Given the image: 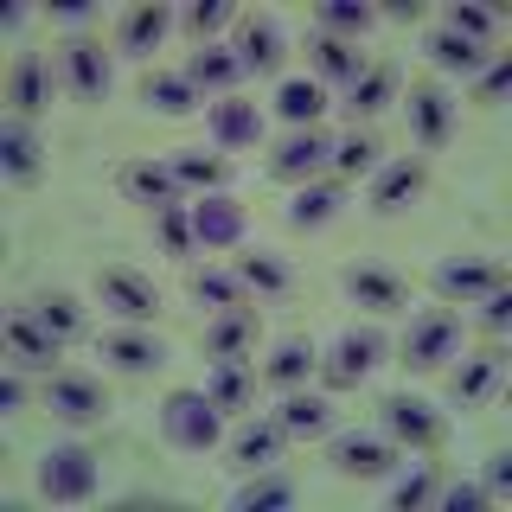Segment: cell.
Masks as SVG:
<instances>
[{
    "label": "cell",
    "instance_id": "16",
    "mask_svg": "<svg viewBox=\"0 0 512 512\" xmlns=\"http://www.w3.org/2000/svg\"><path fill=\"white\" fill-rule=\"evenodd\" d=\"M231 276L244 282V295H256V301H288V295H295V263H288L282 250H263V244L237 250Z\"/></svg>",
    "mask_w": 512,
    "mask_h": 512
},
{
    "label": "cell",
    "instance_id": "36",
    "mask_svg": "<svg viewBox=\"0 0 512 512\" xmlns=\"http://www.w3.org/2000/svg\"><path fill=\"white\" fill-rule=\"evenodd\" d=\"M295 474H282V468H256L244 487L231 493V512H269V506H295Z\"/></svg>",
    "mask_w": 512,
    "mask_h": 512
},
{
    "label": "cell",
    "instance_id": "6",
    "mask_svg": "<svg viewBox=\"0 0 512 512\" xmlns=\"http://www.w3.org/2000/svg\"><path fill=\"white\" fill-rule=\"evenodd\" d=\"M327 461L340 480H391L397 474V442L384 429H340L327 442Z\"/></svg>",
    "mask_w": 512,
    "mask_h": 512
},
{
    "label": "cell",
    "instance_id": "35",
    "mask_svg": "<svg viewBox=\"0 0 512 512\" xmlns=\"http://www.w3.org/2000/svg\"><path fill=\"white\" fill-rule=\"evenodd\" d=\"M282 448H288V436H282L276 423H244V429L231 436V468H237V474L276 468V455H282Z\"/></svg>",
    "mask_w": 512,
    "mask_h": 512
},
{
    "label": "cell",
    "instance_id": "14",
    "mask_svg": "<svg viewBox=\"0 0 512 512\" xmlns=\"http://www.w3.org/2000/svg\"><path fill=\"white\" fill-rule=\"evenodd\" d=\"M52 84H58V71H52L45 52H20V58H13V71H7L13 122H39L45 109H52Z\"/></svg>",
    "mask_w": 512,
    "mask_h": 512
},
{
    "label": "cell",
    "instance_id": "40",
    "mask_svg": "<svg viewBox=\"0 0 512 512\" xmlns=\"http://www.w3.org/2000/svg\"><path fill=\"white\" fill-rule=\"evenodd\" d=\"M186 295L205 301V308H218V314H224V308H244V301H250L244 282H237L231 269H192V276H186Z\"/></svg>",
    "mask_w": 512,
    "mask_h": 512
},
{
    "label": "cell",
    "instance_id": "33",
    "mask_svg": "<svg viewBox=\"0 0 512 512\" xmlns=\"http://www.w3.org/2000/svg\"><path fill=\"white\" fill-rule=\"evenodd\" d=\"M212 141L224 154H231V148H256V141H263V116H256V103H244V96H218V103H212Z\"/></svg>",
    "mask_w": 512,
    "mask_h": 512
},
{
    "label": "cell",
    "instance_id": "48",
    "mask_svg": "<svg viewBox=\"0 0 512 512\" xmlns=\"http://www.w3.org/2000/svg\"><path fill=\"white\" fill-rule=\"evenodd\" d=\"M512 90V58H487V71L474 77V103H500Z\"/></svg>",
    "mask_w": 512,
    "mask_h": 512
},
{
    "label": "cell",
    "instance_id": "49",
    "mask_svg": "<svg viewBox=\"0 0 512 512\" xmlns=\"http://www.w3.org/2000/svg\"><path fill=\"white\" fill-rule=\"evenodd\" d=\"M480 493H487V500H506V493H512V455H506V448L487 455V468H480Z\"/></svg>",
    "mask_w": 512,
    "mask_h": 512
},
{
    "label": "cell",
    "instance_id": "27",
    "mask_svg": "<svg viewBox=\"0 0 512 512\" xmlns=\"http://www.w3.org/2000/svg\"><path fill=\"white\" fill-rule=\"evenodd\" d=\"M167 32H173V13L160 7V0H141V7H128L122 13V26H116V52L128 58H148L167 45Z\"/></svg>",
    "mask_w": 512,
    "mask_h": 512
},
{
    "label": "cell",
    "instance_id": "5",
    "mask_svg": "<svg viewBox=\"0 0 512 512\" xmlns=\"http://www.w3.org/2000/svg\"><path fill=\"white\" fill-rule=\"evenodd\" d=\"M378 429H384L397 448H442V442H448L442 410L429 404V397H410V391L378 397Z\"/></svg>",
    "mask_w": 512,
    "mask_h": 512
},
{
    "label": "cell",
    "instance_id": "22",
    "mask_svg": "<svg viewBox=\"0 0 512 512\" xmlns=\"http://www.w3.org/2000/svg\"><path fill=\"white\" fill-rule=\"evenodd\" d=\"M237 64L256 77H276L282 71V58H288V39H282V26L269 20V13H250V20H237Z\"/></svg>",
    "mask_w": 512,
    "mask_h": 512
},
{
    "label": "cell",
    "instance_id": "8",
    "mask_svg": "<svg viewBox=\"0 0 512 512\" xmlns=\"http://www.w3.org/2000/svg\"><path fill=\"white\" fill-rule=\"evenodd\" d=\"M327 167H333V135H327V128H295V135L276 141V154H269L263 173H269V180H282V186H308Z\"/></svg>",
    "mask_w": 512,
    "mask_h": 512
},
{
    "label": "cell",
    "instance_id": "31",
    "mask_svg": "<svg viewBox=\"0 0 512 512\" xmlns=\"http://www.w3.org/2000/svg\"><path fill=\"white\" fill-rule=\"evenodd\" d=\"M308 372H320V352L301 340V333H288V340L269 346V359H263V384H276V391H301V384H308Z\"/></svg>",
    "mask_w": 512,
    "mask_h": 512
},
{
    "label": "cell",
    "instance_id": "1",
    "mask_svg": "<svg viewBox=\"0 0 512 512\" xmlns=\"http://www.w3.org/2000/svg\"><path fill=\"white\" fill-rule=\"evenodd\" d=\"M160 436L173 448H186V455H212L224 442V410L205 391H167V404H160Z\"/></svg>",
    "mask_w": 512,
    "mask_h": 512
},
{
    "label": "cell",
    "instance_id": "34",
    "mask_svg": "<svg viewBox=\"0 0 512 512\" xmlns=\"http://www.w3.org/2000/svg\"><path fill=\"white\" fill-rule=\"evenodd\" d=\"M205 397H212L224 416L250 410V404H256V365H250V359H218L212 378H205Z\"/></svg>",
    "mask_w": 512,
    "mask_h": 512
},
{
    "label": "cell",
    "instance_id": "38",
    "mask_svg": "<svg viewBox=\"0 0 512 512\" xmlns=\"http://www.w3.org/2000/svg\"><path fill=\"white\" fill-rule=\"evenodd\" d=\"M378 167H384L378 128H352L346 141H333V173H340V180H359V173H378Z\"/></svg>",
    "mask_w": 512,
    "mask_h": 512
},
{
    "label": "cell",
    "instance_id": "37",
    "mask_svg": "<svg viewBox=\"0 0 512 512\" xmlns=\"http://www.w3.org/2000/svg\"><path fill=\"white\" fill-rule=\"evenodd\" d=\"M167 167H173V180H180V192H224V154H205V148H173L167 154Z\"/></svg>",
    "mask_w": 512,
    "mask_h": 512
},
{
    "label": "cell",
    "instance_id": "12",
    "mask_svg": "<svg viewBox=\"0 0 512 512\" xmlns=\"http://www.w3.org/2000/svg\"><path fill=\"white\" fill-rule=\"evenodd\" d=\"M404 109H410V135H416L423 154H442L448 141H455V96L442 84H410Z\"/></svg>",
    "mask_w": 512,
    "mask_h": 512
},
{
    "label": "cell",
    "instance_id": "20",
    "mask_svg": "<svg viewBox=\"0 0 512 512\" xmlns=\"http://www.w3.org/2000/svg\"><path fill=\"white\" fill-rule=\"evenodd\" d=\"M116 186H122L135 205H148V212L186 205V192H180V180H173L167 160H122V167H116Z\"/></svg>",
    "mask_w": 512,
    "mask_h": 512
},
{
    "label": "cell",
    "instance_id": "47",
    "mask_svg": "<svg viewBox=\"0 0 512 512\" xmlns=\"http://www.w3.org/2000/svg\"><path fill=\"white\" fill-rule=\"evenodd\" d=\"M224 20H231V7H224V0H192V7L180 13V26H186L199 45H212V32H218Z\"/></svg>",
    "mask_w": 512,
    "mask_h": 512
},
{
    "label": "cell",
    "instance_id": "45",
    "mask_svg": "<svg viewBox=\"0 0 512 512\" xmlns=\"http://www.w3.org/2000/svg\"><path fill=\"white\" fill-rule=\"evenodd\" d=\"M442 26H448V32H461V39H474V45H493V32H500V20H493L487 7H474V0H455Z\"/></svg>",
    "mask_w": 512,
    "mask_h": 512
},
{
    "label": "cell",
    "instance_id": "13",
    "mask_svg": "<svg viewBox=\"0 0 512 512\" xmlns=\"http://www.w3.org/2000/svg\"><path fill=\"white\" fill-rule=\"evenodd\" d=\"M45 410L58 416L64 429H90L109 416V397L96 378H77V372H52V384H45Z\"/></svg>",
    "mask_w": 512,
    "mask_h": 512
},
{
    "label": "cell",
    "instance_id": "30",
    "mask_svg": "<svg viewBox=\"0 0 512 512\" xmlns=\"http://www.w3.org/2000/svg\"><path fill=\"white\" fill-rule=\"evenodd\" d=\"M429 64H436V71H448V77H461V84H474L480 71H487V45H474V39H461V32H448V26H436L429 32Z\"/></svg>",
    "mask_w": 512,
    "mask_h": 512
},
{
    "label": "cell",
    "instance_id": "46",
    "mask_svg": "<svg viewBox=\"0 0 512 512\" xmlns=\"http://www.w3.org/2000/svg\"><path fill=\"white\" fill-rule=\"evenodd\" d=\"M429 500H436V468H410V474L391 480V506L397 512H416V506H429Z\"/></svg>",
    "mask_w": 512,
    "mask_h": 512
},
{
    "label": "cell",
    "instance_id": "39",
    "mask_svg": "<svg viewBox=\"0 0 512 512\" xmlns=\"http://www.w3.org/2000/svg\"><path fill=\"white\" fill-rule=\"evenodd\" d=\"M26 308L39 314L45 327L58 333V340H77V333H84V301H77V295H64V288H39V295H32Z\"/></svg>",
    "mask_w": 512,
    "mask_h": 512
},
{
    "label": "cell",
    "instance_id": "24",
    "mask_svg": "<svg viewBox=\"0 0 512 512\" xmlns=\"http://www.w3.org/2000/svg\"><path fill=\"white\" fill-rule=\"evenodd\" d=\"M269 423H276L288 442H320V436H333V404L320 391H282V404H276Z\"/></svg>",
    "mask_w": 512,
    "mask_h": 512
},
{
    "label": "cell",
    "instance_id": "29",
    "mask_svg": "<svg viewBox=\"0 0 512 512\" xmlns=\"http://www.w3.org/2000/svg\"><path fill=\"white\" fill-rule=\"evenodd\" d=\"M256 333H263V314L250 308H224L212 327H205V359H244V352L256 346Z\"/></svg>",
    "mask_w": 512,
    "mask_h": 512
},
{
    "label": "cell",
    "instance_id": "32",
    "mask_svg": "<svg viewBox=\"0 0 512 512\" xmlns=\"http://www.w3.org/2000/svg\"><path fill=\"white\" fill-rule=\"evenodd\" d=\"M308 71H314V84L320 90H327V84H352V77H359L365 71V64H359V45H346V39H333V32H314V39H308Z\"/></svg>",
    "mask_w": 512,
    "mask_h": 512
},
{
    "label": "cell",
    "instance_id": "28",
    "mask_svg": "<svg viewBox=\"0 0 512 512\" xmlns=\"http://www.w3.org/2000/svg\"><path fill=\"white\" fill-rule=\"evenodd\" d=\"M186 84L192 90H199V103H205V96H231L237 90V77H244V64H237V52H231V45H199V52H192L186 58Z\"/></svg>",
    "mask_w": 512,
    "mask_h": 512
},
{
    "label": "cell",
    "instance_id": "41",
    "mask_svg": "<svg viewBox=\"0 0 512 512\" xmlns=\"http://www.w3.org/2000/svg\"><path fill=\"white\" fill-rule=\"evenodd\" d=\"M372 26H378V7H365V0H327V7H320V32H333V39H346V45H359Z\"/></svg>",
    "mask_w": 512,
    "mask_h": 512
},
{
    "label": "cell",
    "instance_id": "43",
    "mask_svg": "<svg viewBox=\"0 0 512 512\" xmlns=\"http://www.w3.org/2000/svg\"><path fill=\"white\" fill-rule=\"evenodd\" d=\"M141 96H148L160 116H192V109H199V90H192L186 77H160V71L141 84Z\"/></svg>",
    "mask_w": 512,
    "mask_h": 512
},
{
    "label": "cell",
    "instance_id": "9",
    "mask_svg": "<svg viewBox=\"0 0 512 512\" xmlns=\"http://www.w3.org/2000/svg\"><path fill=\"white\" fill-rule=\"evenodd\" d=\"M58 352H64V340L32 308L7 314V365L13 372H58Z\"/></svg>",
    "mask_w": 512,
    "mask_h": 512
},
{
    "label": "cell",
    "instance_id": "50",
    "mask_svg": "<svg viewBox=\"0 0 512 512\" xmlns=\"http://www.w3.org/2000/svg\"><path fill=\"white\" fill-rule=\"evenodd\" d=\"M474 308H480V327L487 333H506L512 327V288H493V295H480Z\"/></svg>",
    "mask_w": 512,
    "mask_h": 512
},
{
    "label": "cell",
    "instance_id": "25",
    "mask_svg": "<svg viewBox=\"0 0 512 512\" xmlns=\"http://www.w3.org/2000/svg\"><path fill=\"white\" fill-rule=\"evenodd\" d=\"M340 212H346V180H308V186H295L282 218H288V231H327Z\"/></svg>",
    "mask_w": 512,
    "mask_h": 512
},
{
    "label": "cell",
    "instance_id": "3",
    "mask_svg": "<svg viewBox=\"0 0 512 512\" xmlns=\"http://www.w3.org/2000/svg\"><path fill=\"white\" fill-rule=\"evenodd\" d=\"M384 352H391V340H384L378 327H346L340 340L320 352V378H327V391H359L384 365Z\"/></svg>",
    "mask_w": 512,
    "mask_h": 512
},
{
    "label": "cell",
    "instance_id": "53",
    "mask_svg": "<svg viewBox=\"0 0 512 512\" xmlns=\"http://www.w3.org/2000/svg\"><path fill=\"white\" fill-rule=\"evenodd\" d=\"M384 20H423V0H384Z\"/></svg>",
    "mask_w": 512,
    "mask_h": 512
},
{
    "label": "cell",
    "instance_id": "10",
    "mask_svg": "<svg viewBox=\"0 0 512 512\" xmlns=\"http://www.w3.org/2000/svg\"><path fill=\"white\" fill-rule=\"evenodd\" d=\"M429 288L448 301V308H468V301L493 295V288H506V269L493 263V256H448V263H436V276H429Z\"/></svg>",
    "mask_w": 512,
    "mask_h": 512
},
{
    "label": "cell",
    "instance_id": "23",
    "mask_svg": "<svg viewBox=\"0 0 512 512\" xmlns=\"http://www.w3.org/2000/svg\"><path fill=\"white\" fill-rule=\"evenodd\" d=\"M192 237H199V250L244 244V205H237L231 192H205V199L192 205Z\"/></svg>",
    "mask_w": 512,
    "mask_h": 512
},
{
    "label": "cell",
    "instance_id": "26",
    "mask_svg": "<svg viewBox=\"0 0 512 512\" xmlns=\"http://www.w3.org/2000/svg\"><path fill=\"white\" fill-rule=\"evenodd\" d=\"M0 173H7L13 186H39L45 173V141L32 122H7L0 128Z\"/></svg>",
    "mask_w": 512,
    "mask_h": 512
},
{
    "label": "cell",
    "instance_id": "21",
    "mask_svg": "<svg viewBox=\"0 0 512 512\" xmlns=\"http://www.w3.org/2000/svg\"><path fill=\"white\" fill-rule=\"evenodd\" d=\"M340 288L359 301V308H378V314H404L410 308L404 276H391V269H378V263H346L340 269Z\"/></svg>",
    "mask_w": 512,
    "mask_h": 512
},
{
    "label": "cell",
    "instance_id": "19",
    "mask_svg": "<svg viewBox=\"0 0 512 512\" xmlns=\"http://www.w3.org/2000/svg\"><path fill=\"white\" fill-rule=\"evenodd\" d=\"M397 84H404V71H397L391 58L365 64V71H359V77L346 84V96H340V109L352 116V128H365V122H372L384 103H397Z\"/></svg>",
    "mask_w": 512,
    "mask_h": 512
},
{
    "label": "cell",
    "instance_id": "42",
    "mask_svg": "<svg viewBox=\"0 0 512 512\" xmlns=\"http://www.w3.org/2000/svg\"><path fill=\"white\" fill-rule=\"evenodd\" d=\"M320 109H327V90H320L314 77H295V84H282V96H276V116L295 122V128H320Z\"/></svg>",
    "mask_w": 512,
    "mask_h": 512
},
{
    "label": "cell",
    "instance_id": "51",
    "mask_svg": "<svg viewBox=\"0 0 512 512\" xmlns=\"http://www.w3.org/2000/svg\"><path fill=\"white\" fill-rule=\"evenodd\" d=\"M436 506L442 512H480V506H487V493H480L474 480H455V487H436Z\"/></svg>",
    "mask_w": 512,
    "mask_h": 512
},
{
    "label": "cell",
    "instance_id": "15",
    "mask_svg": "<svg viewBox=\"0 0 512 512\" xmlns=\"http://www.w3.org/2000/svg\"><path fill=\"white\" fill-rule=\"evenodd\" d=\"M96 301H103L109 314H122L128 327H148L160 314V288L148 276H135V269H103V276H96Z\"/></svg>",
    "mask_w": 512,
    "mask_h": 512
},
{
    "label": "cell",
    "instance_id": "7",
    "mask_svg": "<svg viewBox=\"0 0 512 512\" xmlns=\"http://www.w3.org/2000/svg\"><path fill=\"white\" fill-rule=\"evenodd\" d=\"M448 359H461V314L455 308H429L423 320H410V333H404V365L410 372H442Z\"/></svg>",
    "mask_w": 512,
    "mask_h": 512
},
{
    "label": "cell",
    "instance_id": "2",
    "mask_svg": "<svg viewBox=\"0 0 512 512\" xmlns=\"http://www.w3.org/2000/svg\"><path fill=\"white\" fill-rule=\"evenodd\" d=\"M52 71H58V84L77 96V103H103L109 90H116V64H109L103 52V39H90V32H71V39H58L52 45Z\"/></svg>",
    "mask_w": 512,
    "mask_h": 512
},
{
    "label": "cell",
    "instance_id": "52",
    "mask_svg": "<svg viewBox=\"0 0 512 512\" xmlns=\"http://www.w3.org/2000/svg\"><path fill=\"white\" fill-rule=\"evenodd\" d=\"M0 410H26V372L0 378Z\"/></svg>",
    "mask_w": 512,
    "mask_h": 512
},
{
    "label": "cell",
    "instance_id": "17",
    "mask_svg": "<svg viewBox=\"0 0 512 512\" xmlns=\"http://www.w3.org/2000/svg\"><path fill=\"white\" fill-rule=\"evenodd\" d=\"M96 352H103V365H116L122 378H148L167 365V340L148 327H116V333H103L96 340Z\"/></svg>",
    "mask_w": 512,
    "mask_h": 512
},
{
    "label": "cell",
    "instance_id": "4",
    "mask_svg": "<svg viewBox=\"0 0 512 512\" xmlns=\"http://www.w3.org/2000/svg\"><path fill=\"white\" fill-rule=\"evenodd\" d=\"M39 493L52 506H84L96 500V455L84 442H58L39 455Z\"/></svg>",
    "mask_w": 512,
    "mask_h": 512
},
{
    "label": "cell",
    "instance_id": "11",
    "mask_svg": "<svg viewBox=\"0 0 512 512\" xmlns=\"http://www.w3.org/2000/svg\"><path fill=\"white\" fill-rule=\"evenodd\" d=\"M423 186H429V160L423 154H410V160H391V167H378L372 173V192H365V212L372 218H397L404 205L423 199Z\"/></svg>",
    "mask_w": 512,
    "mask_h": 512
},
{
    "label": "cell",
    "instance_id": "44",
    "mask_svg": "<svg viewBox=\"0 0 512 512\" xmlns=\"http://www.w3.org/2000/svg\"><path fill=\"white\" fill-rule=\"evenodd\" d=\"M154 224H160V244H167V256H186L199 250V237H192V205H167V212H154Z\"/></svg>",
    "mask_w": 512,
    "mask_h": 512
},
{
    "label": "cell",
    "instance_id": "18",
    "mask_svg": "<svg viewBox=\"0 0 512 512\" xmlns=\"http://www.w3.org/2000/svg\"><path fill=\"white\" fill-rule=\"evenodd\" d=\"M500 378H506V352L480 346V352H468V359L448 372V404H455V410H480L493 391H500Z\"/></svg>",
    "mask_w": 512,
    "mask_h": 512
}]
</instances>
